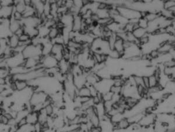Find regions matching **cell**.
<instances>
[{
	"label": "cell",
	"mask_w": 175,
	"mask_h": 132,
	"mask_svg": "<svg viewBox=\"0 0 175 132\" xmlns=\"http://www.w3.org/2000/svg\"><path fill=\"white\" fill-rule=\"evenodd\" d=\"M38 116L39 112L33 111L31 113H29L27 116L26 117V119L28 124L35 125L36 123L38 122Z\"/></svg>",
	"instance_id": "obj_12"
},
{
	"label": "cell",
	"mask_w": 175,
	"mask_h": 132,
	"mask_svg": "<svg viewBox=\"0 0 175 132\" xmlns=\"http://www.w3.org/2000/svg\"><path fill=\"white\" fill-rule=\"evenodd\" d=\"M114 49L117 52L120 53L121 57H123L125 53V47H124V40L119 38L117 36V38L116 39L115 46H114Z\"/></svg>",
	"instance_id": "obj_10"
},
{
	"label": "cell",
	"mask_w": 175,
	"mask_h": 132,
	"mask_svg": "<svg viewBox=\"0 0 175 132\" xmlns=\"http://www.w3.org/2000/svg\"><path fill=\"white\" fill-rule=\"evenodd\" d=\"M64 46L59 44H54L51 52V55L54 57L59 61L63 59V52Z\"/></svg>",
	"instance_id": "obj_6"
},
{
	"label": "cell",
	"mask_w": 175,
	"mask_h": 132,
	"mask_svg": "<svg viewBox=\"0 0 175 132\" xmlns=\"http://www.w3.org/2000/svg\"><path fill=\"white\" fill-rule=\"evenodd\" d=\"M147 33V31L146 29L141 28L140 27L134 30L133 32L134 36L138 40H140L141 38H143V36H144Z\"/></svg>",
	"instance_id": "obj_17"
},
{
	"label": "cell",
	"mask_w": 175,
	"mask_h": 132,
	"mask_svg": "<svg viewBox=\"0 0 175 132\" xmlns=\"http://www.w3.org/2000/svg\"><path fill=\"white\" fill-rule=\"evenodd\" d=\"M149 22L145 18H141L138 21V26L141 28L147 29Z\"/></svg>",
	"instance_id": "obj_21"
},
{
	"label": "cell",
	"mask_w": 175,
	"mask_h": 132,
	"mask_svg": "<svg viewBox=\"0 0 175 132\" xmlns=\"http://www.w3.org/2000/svg\"><path fill=\"white\" fill-rule=\"evenodd\" d=\"M95 14L97 15L99 19H106V18H111L109 9H107V8L103 9V10L98 9L97 12L95 13Z\"/></svg>",
	"instance_id": "obj_16"
},
{
	"label": "cell",
	"mask_w": 175,
	"mask_h": 132,
	"mask_svg": "<svg viewBox=\"0 0 175 132\" xmlns=\"http://www.w3.org/2000/svg\"><path fill=\"white\" fill-rule=\"evenodd\" d=\"M8 39L9 46L12 49H15V48H17L18 46L19 43V38L18 36H17L15 34H13Z\"/></svg>",
	"instance_id": "obj_14"
},
{
	"label": "cell",
	"mask_w": 175,
	"mask_h": 132,
	"mask_svg": "<svg viewBox=\"0 0 175 132\" xmlns=\"http://www.w3.org/2000/svg\"><path fill=\"white\" fill-rule=\"evenodd\" d=\"M15 11L14 5L8 7H1L0 8V17L1 19H10Z\"/></svg>",
	"instance_id": "obj_7"
},
{
	"label": "cell",
	"mask_w": 175,
	"mask_h": 132,
	"mask_svg": "<svg viewBox=\"0 0 175 132\" xmlns=\"http://www.w3.org/2000/svg\"><path fill=\"white\" fill-rule=\"evenodd\" d=\"M46 109V113L48 115V116H51L54 114V108L52 104H49L45 108Z\"/></svg>",
	"instance_id": "obj_23"
},
{
	"label": "cell",
	"mask_w": 175,
	"mask_h": 132,
	"mask_svg": "<svg viewBox=\"0 0 175 132\" xmlns=\"http://www.w3.org/2000/svg\"><path fill=\"white\" fill-rule=\"evenodd\" d=\"M62 30H60L57 28V25L53 28L50 29V31L49 33L48 37L51 40H54V39L57 38L60 34H61Z\"/></svg>",
	"instance_id": "obj_15"
},
{
	"label": "cell",
	"mask_w": 175,
	"mask_h": 132,
	"mask_svg": "<svg viewBox=\"0 0 175 132\" xmlns=\"http://www.w3.org/2000/svg\"><path fill=\"white\" fill-rule=\"evenodd\" d=\"M74 5L81 10L83 7V1H74Z\"/></svg>",
	"instance_id": "obj_28"
},
{
	"label": "cell",
	"mask_w": 175,
	"mask_h": 132,
	"mask_svg": "<svg viewBox=\"0 0 175 132\" xmlns=\"http://www.w3.org/2000/svg\"><path fill=\"white\" fill-rule=\"evenodd\" d=\"M166 132H175V130L174 131V130H168Z\"/></svg>",
	"instance_id": "obj_32"
},
{
	"label": "cell",
	"mask_w": 175,
	"mask_h": 132,
	"mask_svg": "<svg viewBox=\"0 0 175 132\" xmlns=\"http://www.w3.org/2000/svg\"><path fill=\"white\" fill-rule=\"evenodd\" d=\"M49 95L43 91H35L33 93L31 98L29 100L30 105L33 108L34 106L40 105L44 104L49 98Z\"/></svg>",
	"instance_id": "obj_3"
},
{
	"label": "cell",
	"mask_w": 175,
	"mask_h": 132,
	"mask_svg": "<svg viewBox=\"0 0 175 132\" xmlns=\"http://www.w3.org/2000/svg\"><path fill=\"white\" fill-rule=\"evenodd\" d=\"M157 120V114L152 113H145L141 121L138 123L142 127H150L154 126Z\"/></svg>",
	"instance_id": "obj_4"
},
{
	"label": "cell",
	"mask_w": 175,
	"mask_h": 132,
	"mask_svg": "<svg viewBox=\"0 0 175 132\" xmlns=\"http://www.w3.org/2000/svg\"><path fill=\"white\" fill-rule=\"evenodd\" d=\"M26 124H28V123H27L26 118H23L22 119H21V120H19L18 122L17 127H18V128L19 127H22L23 126L26 125Z\"/></svg>",
	"instance_id": "obj_30"
},
{
	"label": "cell",
	"mask_w": 175,
	"mask_h": 132,
	"mask_svg": "<svg viewBox=\"0 0 175 132\" xmlns=\"http://www.w3.org/2000/svg\"><path fill=\"white\" fill-rule=\"evenodd\" d=\"M19 38V41H22V42H28L31 40V38H30V36L25 33Z\"/></svg>",
	"instance_id": "obj_27"
},
{
	"label": "cell",
	"mask_w": 175,
	"mask_h": 132,
	"mask_svg": "<svg viewBox=\"0 0 175 132\" xmlns=\"http://www.w3.org/2000/svg\"></svg>",
	"instance_id": "obj_33"
},
{
	"label": "cell",
	"mask_w": 175,
	"mask_h": 132,
	"mask_svg": "<svg viewBox=\"0 0 175 132\" xmlns=\"http://www.w3.org/2000/svg\"><path fill=\"white\" fill-rule=\"evenodd\" d=\"M15 83L16 85L17 91H21L25 90L29 86L28 82H26L25 81H15Z\"/></svg>",
	"instance_id": "obj_18"
},
{
	"label": "cell",
	"mask_w": 175,
	"mask_h": 132,
	"mask_svg": "<svg viewBox=\"0 0 175 132\" xmlns=\"http://www.w3.org/2000/svg\"><path fill=\"white\" fill-rule=\"evenodd\" d=\"M59 62L54 57L50 54L46 56H43L40 64L45 69H50L58 67Z\"/></svg>",
	"instance_id": "obj_5"
},
{
	"label": "cell",
	"mask_w": 175,
	"mask_h": 132,
	"mask_svg": "<svg viewBox=\"0 0 175 132\" xmlns=\"http://www.w3.org/2000/svg\"><path fill=\"white\" fill-rule=\"evenodd\" d=\"M174 6H175V1H166L163 2V8L165 10H169Z\"/></svg>",
	"instance_id": "obj_22"
},
{
	"label": "cell",
	"mask_w": 175,
	"mask_h": 132,
	"mask_svg": "<svg viewBox=\"0 0 175 132\" xmlns=\"http://www.w3.org/2000/svg\"><path fill=\"white\" fill-rule=\"evenodd\" d=\"M134 79H135L137 87L139 85H143L144 87V82H143V77L142 76L134 75Z\"/></svg>",
	"instance_id": "obj_24"
},
{
	"label": "cell",
	"mask_w": 175,
	"mask_h": 132,
	"mask_svg": "<svg viewBox=\"0 0 175 132\" xmlns=\"http://www.w3.org/2000/svg\"><path fill=\"white\" fill-rule=\"evenodd\" d=\"M42 45H35L31 44L27 46L22 52V54L25 59L29 58H37L40 57L42 55Z\"/></svg>",
	"instance_id": "obj_1"
},
{
	"label": "cell",
	"mask_w": 175,
	"mask_h": 132,
	"mask_svg": "<svg viewBox=\"0 0 175 132\" xmlns=\"http://www.w3.org/2000/svg\"><path fill=\"white\" fill-rule=\"evenodd\" d=\"M153 127L155 132H166L168 130L167 124L160 122L157 120L154 123Z\"/></svg>",
	"instance_id": "obj_13"
},
{
	"label": "cell",
	"mask_w": 175,
	"mask_h": 132,
	"mask_svg": "<svg viewBox=\"0 0 175 132\" xmlns=\"http://www.w3.org/2000/svg\"><path fill=\"white\" fill-rule=\"evenodd\" d=\"M143 77V82H144V85L146 88H149V77L144 76Z\"/></svg>",
	"instance_id": "obj_29"
},
{
	"label": "cell",
	"mask_w": 175,
	"mask_h": 132,
	"mask_svg": "<svg viewBox=\"0 0 175 132\" xmlns=\"http://www.w3.org/2000/svg\"><path fill=\"white\" fill-rule=\"evenodd\" d=\"M78 96L81 97H92L91 94L90 90L87 86H84L83 87L78 90Z\"/></svg>",
	"instance_id": "obj_19"
},
{
	"label": "cell",
	"mask_w": 175,
	"mask_h": 132,
	"mask_svg": "<svg viewBox=\"0 0 175 132\" xmlns=\"http://www.w3.org/2000/svg\"><path fill=\"white\" fill-rule=\"evenodd\" d=\"M1 123L4 124V125H8L9 120L5 116L3 115H1Z\"/></svg>",
	"instance_id": "obj_31"
},
{
	"label": "cell",
	"mask_w": 175,
	"mask_h": 132,
	"mask_svg": "<svg viewBox=\"0 0 175 132\" xmlns=\"http://www.w3.org/2000/svg\"><path fill=\"white\" fill-rule=\"evenodd\" d=\"M74 19V15L68 12L67 14L63 15L62 18L61 19L60 21H61L64 25V27H69L73 28Z\"/></svg>",
	"instance_id": "obj_9"
},
{
	"label": "cell",
	"mask_w": 175,
	"mask_h": 132,
	"mask_svg": "<svg viewBox=\"0 0 175 132\" xmlns=\"http://www.w3.org/2000/svg\"><path fill=\"white\" fill-rule=\"evenodd\" d=\"M117 9L121 15L128 19L129 21L133 19H140L141 18V14L140 12L125 7L123 5L117 7Z\"/></svg>",
	"instance_id": "obj_2"
},
{
	"label": "cell",
	"mask_w": 175,
	"mask_h": 132,
	"mask_svg": "<svg viewBox=\"0 0 175 132\" xmlns=\"http://www.w3.org/2000/svg\"><path fill=\"white\" fill-rule=\"evenodd\" d=\"M1 7H8L14 5V1L8 0V1H0Z\"/></svg>",
	"instance_id": "obj_26"
},
{
	"label": "cell",
	"mask_w": 175,
	"mask_h": 132,
	"mask_svg": "<svg viewBox=\"0 0 175 132\" xmlns=\"http://www.w3.org/2000/svg\"><path fill=\"white\" fill-rule=\"evenodd\" d=\"M22 26H23L21 24V21H18L14 19V18L12 16V18L10 19V25H9V29L12 33L15 34L18 31V30L22 28Z\"/></svg>",
	"instance_id": "obj_11"
},
{
	"label": "cell",
	"mask_w": 175,
	"mask_h": 132,
	"mask_svg": "<svg viewBox=\"0 0 175 132\" xmlns=\"http://www.w3.org/2000/svg\"><path fill=\"white\" fill-rule=\"evenodd\" d=\"M12 17L14 18V19H15L18 21H21L23 18V14L22 13L19 12L18 11H16L15 10L14 11Z\"/></svg>",
	"instance_id": "obj_25"
},
{
	"label": "cell",
	"mask_w": 175,
	"mask_h": 132,
	"mask_svg": "<svg viewBox=\"0 0 175 132\" xmlns=\"http://www.w3.org/2000/svg\"><path fill=\"white\" fill-rule=\"evenodd\" d=\"M149 77V88L155 87L159 84V79L154 74L148 77Z\"/></svg>",
	"instance_id": "obj_20"
},
{
	"label": "cell",
	"mask_w": 175,
	"mask_h": 132,
	"mask_svg": "<svg viewBox=\"0 0 175 132\" xmlns=\"http://www.w3.org/2000/svg\"><path fill=\"white\" fill-rule=\"evenodd\" d=\"M83 19L81 15H75L73 25V31L76 32H81L83 28Z\"/></svg>",
	"instance_id": "obj_8"
}]
</instances>
